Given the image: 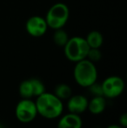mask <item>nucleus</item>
<instances>
[{
  "instance_id": "1",
  "label": "nucleus",
  "mask_w": 127,
  "mask_h": 128,
  "mask_svg": "<svg viewBox=\"0 0 127 128\" xmlns=\"http://www.w3.org/2000/svg\"><path fill=\"white\" fill-rule=\"evenodd\" d=\"M35 104L37 113L48 120L58 118L64 110L62 100L55 94L45 92L37 97V101Z\"/></svg>"
},
{
  "instance_id": "2",
  "label": "nucleus",
  "mask_w": 127,
  "mask_h": 128,
  "mask_svg": "<svg viewBox=\"0 0 127 128\" xmlns=\"http://www.w3.org/2000/svg\"><path fill=\"white\" fill-rule=\"evenodd\" d=\"M73 74L75 81L83 87H89L98 78V71L95 64L87 58L76 63Z\"/></svg>"
},
{
  "instance_id": "3",
  "label": "nucleus",
  "mask_w": 127,
  "mask_h": 128,
  "mask_svg": "<svg viewBox=\"0 0 127 128\" xmlns=\"http://www.w3.org/2000/svg\"><path fill=\"white\" fill-rule=\"evenodd\" d=\"M65 57L71 62H78L86 58L90 47L85 38L82 37H72L64 46Z\"/></svg>"
},
{
  "instance_id": "4",
  "label": "nucleus",
  "mask_w": 127,
  "mask_h": 128,
  "mask_svg": "<svg viewBox=\"0 0 127 128\" xmlns=\"http://www.w3.org/2000/svg\"><path fill=\"white\" fill-rule=\"evenodd\" d=\"M69 15L70 10L67 5L64 3H57L49 9L44 18L48 27L58 30L65 26L69 19Z\"/></svg>"
},
{
  "instance_id": "5",
  "label": "nucleus",
  "mask_w": 127,
  "mask_h": 128,
  "mask_svg": "<svg viewBox=\"0 0 127 128\" xmlns=\"http://www.w3.org/2000/svg\"><path fill=\"white\" fill-rule=\"evenodd\" d=\"M37 114L35 102L30 98H24L16 106V117L22 123H29Z\"/></svg>"
},
{
  "instance_id": "6",
  "label": "nucleus",
  "mask_w": 127,
  "mask_h": 128,
  "mask_svg": "<svg viewBox=\"0 0 127 128\" xmlns=\"http://www.w3.org/2000/svg\"><path fill=\"white\" fill-rule=\"evenodd\" d=\"M45 92L44 83L37 78H31L23 81L19 86V94L23 98L37 97Z\"/></svg>"
},
{
  "instance_id": "7",
  "label": "nucleus",
  "mask_w": 127,
  "mask_h": 128,
  "mask_svg": "<svg viewBox=\"0 0 127 128\" xmlns=\"http://www.w3.org/2000/svg\"><path fill=\"white\" fill-rule=\"evenodd\" d=\"M104 97L109 98H117L122 94L125 89V82L120 77L111 76L101 84Z\"/></svg>"
},
{
  "instance_id": "8",
  "label": "nucleus",
  "mask_w": 127,
  "mask_h": 128,
  "mask_svg": "<svg viewBox=\"0 0 127 128\" xmlns=\"http://www.w3.org/2000/svg\"><path fill=\"white\" fill-rule=\"evenodd\" d=\"M26 32L34 38L42 37L45 34L48 29L45 18L40 16H32L25 24Z\"/></svg>"
},
{
  "instance_id": "9",
  "label": "nucleus",
  "mask_w": 127,
  "mask_h": 128,
  "mask_svg": "<svg viewBox=\"0 0 127 128\" xmlns=\"http://www.w3.org/2000/svg\"><path fill=\"white\" fill-rule=\"evenodd\" d=\"M88 100L83 95H74L69 98L67 108L71 113L80 114L87 109Z\"/></svg>"
},
{
  "instance_id": "10",
  "label": "nucleus",
  "mask_w": 127,
  "mask_h": 128,
  "mask_svg": "<svg viewBox=\"0 0 127 128\" xmlns=\"http://www.w3.org/2000/svg\"><path fill=\"white\" fill-rule=\"evenodd\" d=\"M82 120L78 114L68 113L59 120L58 128H82Z\"/></svg>"
},
{
  "instance_id": "11",
  "label": "nucleus",
  "mask_w": 127,
  "mask_h": 128,
  "mask_svg": "<svg viewBox=\"0 0 127 128\" xmlns=\"http://www.w3.org/2000/svg\"><path fill=\"white\" fill-rule=\"evenodd\" d=\"M106 101L104 96H94L93 98L88 101L87 109L92 113V114H100L105 109Z\"/></svg>"
},
{
  "instance_id": "12",
  "label": "nucleus",
  "mask_w": 127,
  "mask_h": 128,
  "mask_svg": "<svg viewBox=\"0 0 127 128\" xmlns=\"http://www.w3.org/2000/svg\"><path fill=\"white\" fill-rule=\"evenodd\" d=\"M87 44L90 48H100L103 44L104 38L102 34L98 30H92L87 35L86 38Z\"/></svg>"
},
{
  "instance_id": "13",
  "label": "nucleus",
  "mask_w": 127,
  "mask_h": 128,
  "mask_svg": "<svg viewBox=\"0 0 127 128\" xmlns=\"http://www.w3.org/2000/svg\"><path fill=\"white\" fill-rule=\"evenodd\" d=\"M71 88L66 84H60L55 88L54 94L58 97L59 100H67L71 96Z\"/></svg>"
},
{
  "instance_id": "14",
  "label": "nucleus",
  "mask_w": 127,
  "mask_h": 128,
  "mask_svg": "<svg viewBox=\"0 0 127 128\" xmlns=\"http://www.w3.org/2000/svg\"><path fill=\"white\" fill-rule=\"evenodd\" d=\"M69 40V37L65 30L63 29H58L55 30V33L53 35V41L58 46H64L66 44V43Z\"/></svg>"
},
{
  "instance_id": "15",
  "label": "nucleus",
  "mask_w": 127,
  "mask_h": 128,
  "mask_svg": "<svg viewBox=\"0 0 127 128\" xmlns=\"http://www.w3.org/2000/svg\"><path fill=\"white\" fill-rule=\"evenodd\" d=\"M101 57H102V53L99 51V48H90L88 53H87L86 58L94 63L100 60Z\"/></svg>"
},
{
  "instance_id": "16",
  "label": "nucleus",
  "mask_w": 127,
  "mask_h": 128,
  "mask_svg": "<svg viewBox=\"0 0 127 128\" xmlns=\"http://www.w3.org/2000/svg\"><path fill=\"white\" fill-rule=\"evenodd\" d=\"M88 88L91 92H92V94H94V96H104L101 84H97L95 82L94 84H92V86H89Z\"/></svg>"
},
{
  "instance_id": "17",
  "label": "nucleus",
  "mask_w": 127,
  "mask_h": 128,
  "mask_svg": "<svg viewBox=\"0 0 127 128\" xmlns=\"http://www.w3.org/2000/svg\"><path fill=\"white\" fill-rule=\"evenodd\" d=\"M119 123L122 127L126 128L127 126V113H123L119 118Z\"/></svg>"
},
{
  "instance_id": "18",
  "label": "nucleus",
  "mask_w": 127,
  "mask_h": 128,
  "mask_svg": "<svg viewBox=\"0 0 127 128\" xmlns=\"http://www.w3.org/2000/svg\"><path fill=\"white\" fill-rule=\"evenodd\" d=\"M107 128H124L122 127L121 126H117V125H112V126H109Z\"/></svg>"
},
{
  "instance_id": "19",
  "label": "nucleus",
  "mask_w": 127,
  "mask_h": 128,
  "mask_svg": "<svg viewBox=\"0 0 127 128\" xmlns=\"http://www.w3.org/2000/svg\"><path fill=\"white\" fill-rule=\"evenodd\" d=\"M0 128H3V126L1 125V124H0Z\"/></svg>"
}]
</instances>
